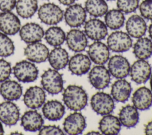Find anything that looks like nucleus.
I'll return each instance as SVG.
<instances>
[{
    "instance_id": "f257e3e1",
    "label": "nucleus",
    "mask_w": 152,
    "mask_h": 135,
    "mask_svg": "<svg viewBox=\"0 0 152 135\" xmlns=\"http://www.w3.org/2000/svg\"><path fill=\"white\" fill-rule=\"evenodd\" d=\"M62 99L68 108L74 111H79L86 106L88 96L81 86L71 84L65 89Z\"/></svg>"
},
{
    "instance_id": "f03ea898",
    "label": "nucleus",
    "mask_w": 152,
    "mask_h": 135,
    "mask_svg": "<svg viewBox=\"0 0 152 135\" xmlns=\"http://www.w3.org/2000/svg\"><path fill=\"white\" fill-rule=\"evenodd\" d=\"M43 89L51 95H57L64 89V80L61 74L56 70L49 68L41 76Z\"/></svg>"
},
{
    "instance_id": "7ed1b4c3",
    "label": "nucleus",
    "mask_w": 152,
    "mask_h": 135,
    "mask_svg": "<svg viewBox=\"0 0 152 135\" xmlns=\"http://www.w3.org/2000/svg\"><path fill=\"white\" fill-rule=\"evenodd\" d=\"M37 15L43 23L47 25H55L62 20L64 12L58 5L48 2L40 7Z\"/></svg>"
},
{
    "instance_id": "20e7f679",
    "label": "nucleus",
    "mask_w": 152,
    "mask_h": 135,
    "mask_svg": "<svg viewBox=\"0 0 152 135\" xmlns=\"http://www.w3.org/2000/svg\"><path fill=\"white\" fill-rule=\"evenodd\" d=\"M13 74L19 81L30 83L37 79L39 70L32 62L22 60L17 62L13 67Z\"/></svg>"
},
{
    "instance_id": "39448f33",
    "label": "nucleus",
    "mask_w": 152,
    "mask_h": 135,
    "mask_svg": "<svg viewBox=\"0 0 152 135\" xmlns=\"http://www.w3.org/2000/svg\"><path fill=\"white\" fill-rule=\"evenodd\" d=\"M90 104L93 110L101 115L110 114L115 108L113 98L109 94L102 92H97L92 96Z\"/></svg>"
},
{
    "instance_id": "423d86ee",
    "label": "nucleus",
    "mask_w": 152,
    "mask_h": 135,
    "mask_svg": "<svg viewBox=\"0 0 152 135\" xmlns=\"http://www.w3.org/2000/svg\"><path fill=\"white\" fill-rule=\"evenodd\" d=\"M109 49L115 52H124L129 50L132 45L131 36L122 31L112 32L107 39Z\"/></svg>"
},
{
    "instance_id": "0eeeda50",
    "label": "nucleus",
    "mask_w": 152,
    "mask_h": 135,
    "mask_svg": "<svg viewBox=\"0 0 152 135\" xmlns=\"http://www.w3.org/2000/svg\"><path fill=\"white\" fill-rule=\"evenodd\" d=\"M65 23L71 27H79L86 21V11L79 4H73L68 6L64 14Z\"/></svg>"
},
{
    "instance_id": "6e6552de",
    "label": "nucleus",
    "mask_w": 152,
    "mask_h": 135,
    "mask_svg": "<svg viewBox=\"0 0 152 135\" xmlns=\"http://www.w3.org/2000/svg\"><path fill=\"white\" fill-rule=\"evenodd\" d=\"M90 84L95 89L103 90L108 87L110 81V74L103 65H96L93 67L88 74Z\"/></svg>"
},
{
    "instance_id": "1a4fd4ad",
    "label": "nucleus",
    "mask_w": 152,
    "mask_h": 135,
    "mask_svg": "<svg viewBox=\"0 0 152 135\" xmlns=\"http://www.w3.org/2000/svg\"><path fill=\"white\" fill-rule=\"evenodd\" d=\"M130 64L128 59L120 55L112 56L109 60L108 70L116 79H124L129 74Z\"/></svg>"
},
{
    "instance_id": "9d476101",
    "label": "nucleus",
    "mask_w": 152,
    "mask_h": 135,
    "mask_svg": "<svg viewBox=\"0 0 152 135\" xmlns=\"http://www.w3.org/2000/svg\"><path fill=\"white\" fill-rule=\"evenodd\" d=\"M151 74V65L145 59H138L135 61L130 67V76L132 80L137 84L146 83L150 79Z\"/></svg>"
},
{
    "instance_id": "9b49d317",
    "label": "nucleus",
    "mask_w": 152,
    "mask_h": 135,
    "mask_svg": "<svg viewBox=\"0 0 152 135\" xmlns=\"http://www.w3.org/2000/svg\"><path fill=\"white\" fill-rule=\"evenodd\" d=\"M86 127L85 117L82 114L75 112L70 114L64 120L63 128L66 133L70 135L81 134Z\"/></svg>"
},
{
    "instance_id": "f8f14e48",
    "label": "nucleus",
    "mask_w": 152,
    "mask_h": 135,
    "mask_svg": "<svg viewBox=\"0 0 152 135\" xmlns=\"http://www.w3.org/2000/svg\"><path fill=\"white\" fill-rule=\"evenodd\" d=\"M84 29L87 37L95 41L103 40L107 35L106 25L97 18H91L85 22Z\"/></svg>"
},
{
    "instance_id": "ddd939ff",
    "label": "nucleus",
    "mask_w": 152,
    "mask_h": 135,
    "mask_svg": "<svg viewBox=\"0 0 152 135\" xmlns=\"http://www.w3.org/2000/svg\"><path fill=\"white\" fill-rule=\"evenodd\" d=\"M21 39L26 43L40 42L45 35L42 26L36 23H28L21 27L19 31Z\"/></svg>"
},
{
    "instance_id": "4468645a",
    "label": "nucleus",
    "mask_w": 152,
    "mask_h": 135,
    "mask_svg": "<svg viewBox=\"0 0 152 135\" xmlns=\"http://www.w3.org/2000/svg\"><path fill=\"white\" fill-rule=\"evenodd\" d=\"M18 107L11 101H7L0 103V121L6 125H15L20 119Z\"/></svg>"
},
{
    "instance_id": "2eb2a0df",
    "label": "nucleus",
    "mask_w": 152,
    "mask_h": 135,
    "mask_svg": "<svg viewBox=\"0 0 152 135\" xmlns=\"http://www.w3.org/2000/svg\"><path fill=\"white\" fill-rule=\"evenodd\" d=\"M26 58L36 63H41L46 61L49 56V49L40 42L29 43L24 50Z\"/></svg>"
},
{
    "instance_id": "dca6fc26",
    "label": "nucleus",
    "mask_w": 152,
    "mask_h": 135,
    "mask_svg": "<svg viewBox=\"0 0 152 135\" xmlns=\"http://www.w3.org/2000/svg\"><path fill=\"white\" fill-rule=\"evenodd\" d=\"M46 94L43 89L37 86L27 89L23 96L24 104L32 109L40 108L44 104Z\"/></svg>"
},
{
    "instance_id": "f3484780",
    "label": "nucleus",
    "mask_w": 152,
    "mask_h": 135,
    "mask_svg": "<svg viewBox=\"0 0 152 135\" xmlns=\"http://www.w3.org/2000/svg\"><path fill=\"white\" fill-rule=\"evenodd\" d=\"M21 22L19 18L11 11L0 13V31L7 35H14L19 32Z\"/></svg>"
},
{
    "instance_id": "a211bd4d",
    "label": "nucleus",
    "mask_w": 152,
    "mask_h": 135,
    "mask_svg": "<svg viewBox=\"0 0 152 135\" xmlns=\"http://www.w3.org/2000/svg\"><path fill=\"white\" fill-rule=\"evenodd\" d=\"M68 47L74 52H80L85 50L88 45L87 36L85 33L79 29H71L65 38Z\"/></svg>"
},
{
    "instance_id": "6ab92c4d",
    "label": "nucleus",
    "mask_w": 152,
    "mask_h": 135,
    "mask_svg": "<svg viewBox=\"0 0 152 135\" xmlns=\"http://www.w3.org/2000/svg\"><path fill=\"white\" fill-rule=\"evenodd\" d=\"M91 61L97 65H104L109 59V49L104 43L96 41L91 43L87 51Z\"/></svg>"
},
{
    "instance_id": "aec40b11",
    "label": "nucleus",
    "mask_w": 152,
    "mask_h": 135,
    "mask_svg": "<svg viewBox=\"0 0 152 135\" xmlns=\"http://www.w3.org/2000/svg\"><path fill=\"white\" fill-rule=\"evenodd\" d=\"M43 123L44 120L42 115L35 110L26 111L21 117V125L27 131H39Z\"/></svg>"
},
{
    "instance_id": "412c9836",
    "label": "nucleus",
    "mask_w": 152,
    "mask_h": 135,
    "mask_svg": "<svg viewBox=\"0 0 152 135\" xmlns=\"http://www.w3.org/2000/svg\"><path fill=\"white\" fill-rule=\"evenodd\" d=\"M69 71L76 76H82L90 70L91 62L90 58L86 55L78 54L71 58L68 61Z\"/></svg>"
},
{
    "instance_id": "4be33fe9",
    "label": "nucleus",
    "mask_w": 152,
    "mask_h": 135,
    "mask_svg": "<svg viewBox=\"0 0 152 135\" xmlns=\"http://www.w3.org/2000/svg\"><path fill=\"white\" fill-rule=\"evenodd\" d=\"M126 30L131 37L137 39L142 37L147 31V24L144 18L137 14L132 15L126 22Z\"/></svg>"
},
{
    "instance_id": "5701e85b",
    "label": "nucleus",
    "mask_w": 152,
    "mask_h": 135,
    "mask_svg": "<svg viewBox=\"0 0 152 135\" xmlns=\"http://www.w3.org/2000/svg\"><path fill=\"white\" fill-rule=\"evenodd\" d=\"M133 105L140 111L148 109L152 105V92L145 86L137 89L132 97Z\"/></svg>"
},
{
    "instance_id": "b1692460",
    "label": "nucleus",
    "mask_w": 152,
    "mask_h": 135,
    "mask_svg": "<svg viewBox=\"0 0 152 135\" xmlns=\"http://www.w3.org/2000/svg\"><path fill=\"white\" fill-rule=\"evenodd\" d=\"M132 92L131 84L124 79L115 81L111 88V95L114 100L124 103L128 100Z\"/></svg>"
},
{
    "instance_id": "393cba45",
    "label": "nucleus",
    "mask_w": 152,
    "mask_h": 135,
    "mask_svg": "<svg viewBox=\"0 0 152 135\" xmlns=\"http://www.w3.org/2000/svg\"><path fill=\"white\" fill-rule=\"evenodd\" d=\"M43 116L49 121H55L61 120L65 114L64 105L57 100L48 101L42 107Z\"/></svg>"
},
{
    "instance_id": "a878e982",
    "label": "nucleus",
    "mask_w": 152,
    "mask_h": 135,
    "mask_svg": "<svg viewBox=\"0 0 152 135\" xmlns=\"http://www.w3.org/2000/svg\"><path fill=\"white\" fill-rule=\"evenodd\" d=\"M23 93L22 86L15 80H7L0 86V94L7 101H17Z\"/></svg>"
},
{
    "instance_id": "bb28decb",
    "label": "nucleus",
    "mask_w": 152,
    "mask_h": 135,
    "mask_svg": "<svg viewBox=\"0 0 152 135\" xmlns=\"http://www.w3.org/2000/svg\"><path fill=\"white\" fill-rule=\"evenodd\" d=\"M119 120L121 124L126 128L135 127L139 121L138 109L134 105L123 106L119 113Z\"/></svg>"
},
{
    "instance_id": "cd10ccee",
    "label": "nucleus",
    "mask_w": 152,
    "mask_h": 135,
    "mask_svg": "<svg viewBox=\"0 0 152 135\" xmlns=\"http://www.w3.org/2000/svg\"><path fill=\"white\" fill-rule=\"evenodd\" d=\"M48 61L53 69L56 70L64 69L68 64V54L65 49L56 47L49 54Z\"/></svg>"
},
{
    "instance_id": "c85d7f7f",
    "label": "nucleus",
    "mask_w": 152,
    "mask_h": 135,
    "mask_svg": "<svg viewBox=\"0 0 152 135\" xmlns=\"http://www.w3.org/2000/svg\"><path fill=\"white\" fill-rule=\"evenodd\" d=\"M99 128L103 134H118L121 131V124L118 117L108 114L100 120Z\"/></svg>"
},
{
    "instance_id": "c756f323",
    "label": "nucleus",
    "mask_w": 152,
    "mask_h": 135,
    "mask_svg": "<svg viewBox=\"0 0 152 135\" xmlns=\"http://www.w3.org/2000/svg\"><path fill=\"white\" fill-rule=\"evenodd\" d=\"M133 53L139 59H146L152 55V40L148 37H140L135 43Z\"/></svg>"
},
{
    "instance_id": "7c9ffc66",
    "label": "nucleus",
    "mask_w": 152,
    "mask_h": 135,
    "mask_svg": "<svg viewBox=\"0 0 152 135\" xmlns=\"http://www.w3.org/2000/svg\"><path fill=\"white\" fill-rule=\"evenodd\" d=\"M15 8L17 14L23 18L33 17L38 10L37 0H17Z\"/></svg>"
},
{
    "instance_id": "2f4dec72",
    "label": "nucleus",
    "mask_w": 152,
    "mask_h": 135,
    "mask_svg": "<svg viewBox=\"0 0 152 135\" xmlns=\"http://www.w3.org/2000/svg\"><path fill=\"white\" fill-rule=\"evenodd\" d=\"M45 39L50 46L58 47L64 43L66 35L64 31L59 27L52 26L45 32Z\"/></svg>"
},
{
    "instance_id": "473e14b6",
    "label": "nucleus",
    "mask_w": 152,
    "mask_h": 135,
    "mask_svg": "<svg viewBox=\"0 0 152 135\" xmlns=\"http://www.w3.org/2000/svg\"><path fill=\"white\" fill-rule=\"evenodd\" d=\"M104 21L107 27L112 30H117L123 26L125 23L124 13L118 9H112L104 15Z\"/></svg>"
},
{
    "instance_id": "72a5a7b5",
    "label": "nucleus",
    "mask_w": 152,
    "mask_h": 135,
    "mask_svg": "<svg viewBox=\"0 0 152 135\" xmlns=\"http://www.w3.org/2000/svg\"><path fill=\"white\" fill-rule=\"evenodd\" d=\"M84 8L90 15L94 17H102L108 11L105 0H86Z\"/></svg>"
},
{
    "instance_id": "f704fd0d",
    "label": "nucleus",
    "mask_w": 152,
    "mask_h": 135,
    "mask_svg": "<svg viewBox=\"0 0 152 135\" xmlns=\"http://www.w3.org/2000/svg\"><path fill=\"white\" fill-rule=\"evenodd\" d=\"M15 46L12 40L5 33L0 32V56L8 57L14 53Z\"/></svg>"
},
{
    "instance_id": "c9c22d12",
    "label": "nucleus",
    "mask_w": 152,
    "mask_h": 135,
    "mask_svg": "<svg viewBox=\"0 0 152 135\" xmlns=\"http://www.w3.org/2000/svg\"><path fill=\"white\" fill-rule=\"evenodd\" d=\"M116 5L120 11L125 14L134 12L139 6V0H117Z\"/></svg>"
},
{
    "instance_id": "e433bc0d",
    "label": "nucleus",
    "mask_w": 152,
    "mask_h": 135,
    "mask_svg": "<svg viewBox=\"0 0 152 135\" xmlns=\"http://www.w3.org/2000/svg\"><path fill=\"white\" fill-rule=\"evenodd\" d=\"M141 16L147 20H152V0H144L139 5Z\"/></svg>"
},
{
    "instance_id": "4c0bfd02",
    "label": "nucleus",
    "mask_w": 152,
    "mask_h": 135,
    "mask_svg": "<svg viewBox=\"0 0 152 135\" xmlns=\"http://www.w3.org/2000/svg\"><path fill=\"white\" fill-rule=\"evenodd\" d=\"M11 73V64L4 59L0 58V83L8 80Z\"/></svg>"
},
{
    "instance_id": "58836bf2",
    "label": "nucleus",
    "mask_w": 152,
    "mask_h": 135,
    "mask_svg": "<svg viewBox=\"0 0 152 135\" xmlns=\"http://www.w3.org/2000/svg\"><path fill=\"white\" fill-rule=\"evenodd\" d=\"M39 134L40 135H46V134H60L63 135L64 133L63 131L59 128V126H56L55 125H49L42 126V127L40 129Z\"/></svg>"
},
{
    "instance_id": "ea45409f",
    "label": "nucleus",
    "mask_w": 152,
    "mask_h": 135,
    "mask_svg": "<svg viewBox=\"0 0 152 135\" xmlns=\"http://www.w3.org/2000/svg\"><path fill=\"white\" fill-rule=\"evenodd\" d=\"M17 0H0V10L2 12L11 11L16 5Z\"/></svg>"
},
{
    "instance_id": "a19ab883",
    "label": "nucleus",
    "mask_w": 152,
    "mask_h": 135,
    "mask_svg": "<svg viewBox=\"0 0 152 135\" xmlns=\"http://www.w3.org/2000/svg\"><path fill=\"white\" fill-rule=\"evenodd\" d=\"M144 133H145V134H147V135H151L152 134V120L149 121L145 125Z\"/></svg>"
},
{
    "instance_id": "79ce46f5",
    "label": "nucleus",
    "mask_w": 152,
    "mask_h": 135,
    "mask_svg": "<svg viewBox=\"0 0 152 135\" xmlns=\"http://www.w3.org/2000/svg\"><path fill=\"white\" fill-rule=\"evenodd\" d=\"M76 0H58V1L64 5L69 6L71 4H73Z\"/></svg>"
},
{
    "instance_id": "37998d69",
    "label": "nucleus",
    "mask_w": 152,
    "mask_h": 135,
    "mask_svg": "<svg viewBox=\"0 0 152 135\" xmlns=\"http://www.w3.org/2000/svg\"><path fill=\"white\" fill-rule=\"evenodd\" d=\"M148 34H149V36L151 39V40H152V22L148 27Z\"/></svg>"
},
{
    "instance_id": "c03bdc74",
    "label": "nucleus",
    "mask_w": 152,
    "mask_h": 135,
    "mask_svg": "<svg viewBox=\"0 0 152 135\" xmlns=\"http://www.w3.org/2000/svg\"><path fill=\"white\" fill-rule=\"evenodd\" d=\"M4 130L3 126H2V125L1 121H0V135L4 134Z\"/></svg>"
},
{
    "instance_id": "a18cd8bd",
    "label": "nucleus",
    "mask_w": 152,
    "mask_h": 135,
    "mask_svg": "<svg viewBox=\"0 0 152 135\" xmlns=\"http://www.w3.org/2000/svg\"><path fill=\"white\" fill-rule=\"evenodd\" d=\"M87 134H100V133L98 131H89L88 133H87Z\"/></svg>"
},
{
    "instance_id": "49530a36",
    "label": "nucleus",
    "mask_w": 152,
    "mask_h": 135,
    "mask_svg": "<svg viewBox=\"0 0 152 135\" xmlns=\"http://www.w3.org/2000/svg\"><path fill=\"white\" fill-rule=\"evenodd\" d=\"M150 87L151 89V92H152V73L151 74L150 76Z\"/></svg>"
},
{
    "instance_id": "de8ad7c7",
    "label": "nucleus",
    "mask_w": 152,
    "mask_h": 135,
    "mask_svg": "<svg viewBox=\"0 0 152 135\" xmlns=\"http://www.w3.org/2000/svg\"><path fill=\"white\" fill-rule=\"evenodd\" d=\"M11 134H23L21 133H19L18 131H14V132L11 133Z\"/></svg>"
},
{
    "instance_id": "09e8293b",
    "label": "nucleus",
    "mask_w": 152,
    "mask_h": 135,
    "mask_svg": "<svg viewBox=\"0 0 152 135\" xmlns=\"http://www.w3.org/2000/svg\"><path fill=\"white\" fill-rule=\"evenodd\" d=\"M107 1H113V0H107Z\"/></svg>"
}]
</instances>
